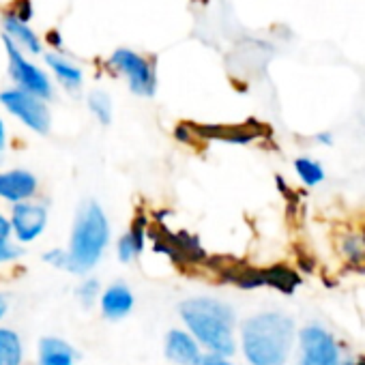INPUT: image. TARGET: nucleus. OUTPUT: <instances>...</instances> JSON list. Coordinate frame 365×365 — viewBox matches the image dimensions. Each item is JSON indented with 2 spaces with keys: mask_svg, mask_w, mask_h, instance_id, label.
Returning <instances> with one entry per match:
<instances>
[{
  "mask_svg": "<svg viewBox=\"0 0 365 365\" xmlns=\"http://www.w3.org/2000/svg\"><path fill=\"white\" fill-rule=\"evenodd\" d=\"M294 172L301 178L303 185H307V187H316L327 178L324 165L312 157H297L294 159Z\"/></svg>",
  "mask_w": 365,
  "mask_h": 365,
  "instance_id": "17",
  "label": "nucleus"
},
{
  "mask_svg": "<svg viewBox=\"0 0 365 365\" xmlns=\"http://www.w3.org/2000/svg\"><path fill=\"white\" fill-rule=\"evenodd\" d=\"M0 103L5 106L9 114H14L22 125H26L31 131L46 135L52 127L50 108L43 99L22 91V88H7L0 93Z\"/></svg>",
  "mask_w": 365,
  "mask_h": 365,
  "instance_id": "4",
  "label": "nucleus"
},
{
  "mask_svg": "<svg viewBox=\"0 0 365 365\" xmlns=\"http://www.w3.org/2000/svg\"><path fill=\"white\" fill-rule=\"evenodd\" d=\"M112 239L110 220L97 200H86L80 205L76 213V222L71 226V237L67 256H69V271L73 275H88L106 256L108 245Z\"/></svg>",
  "mask_w": 365,
  "mask_h": 365,
  "instance_id": "3",
  "label": "nucleus"
},
{
  "mask_svg": "<svg viewBox=\"0 0 365 365\" xmlns=\"http://www.w3.org/2000/svg\"><path fill=\"white\" fill-rule=\"evenodd\" d=\"M46 63H48V67L54 71L56 80H58L67 91L76 93V91L82 88V84H84V73H82V69H80L78 65H73L71 61H67V58H63V56H58V54H48V56H46Z\"/></svg>",
  "mask_w": 365,
  "mask_h": 365,
  "instance_id": "15",
  "label": "nucleus"
},
{
  "mask_svg": "<svg viewBox=\"0 0 365 365\" xmlns=\"http://www.w3.org/2000/svg\"><path fill=\"white\" fill-rule=\"evenodd\" d=\"M43 262L54 267V269H61V271H69V256H67V250L65 247H52L43 254Z\"/></svg>",
  "mask_w": 365,
  "mask_h": 365,
  "instance_id": "21",
  "label": "nucleus"
},
{
  "mask_svg": "<svg viewBox=\"0 0 365 365\" xmlns=\"http://www.w3.org/2000/svg\"><path fill=\"white\" fill-rule=\"evenodd\" d=\"M14 18H18L20 22H24V24H29L31 20H33V3L31 0H18L16 3V9L14 11H9Z\"/></svg>",
  "mask_w": 365,
  "mask_h": 365,
  "instance_id": "22",
  "label": "nucleus"
},
{
  "mask_svg": "<svg viewBox=\"0 0 365 365\" xmlns=\"http://www.w3.org/2000/svg\"><path fill=\"white\" fill-rule=\"evenodd\" d=\"M97 305H99L101 316L106 320L118 322V320L127 318L133 312L135 297H133V290L125 282H112L110 286H106L101 290V297H99Z\"/></svg>",
  "mask_w": 365,
  "mask_h": 365,
  "instance_id": "11",
  "label": "nucleus"
},
{
  "mask_svg": "<svg viewBox=\"0 0 365 365\" xmlns=\"http://www.w3.org/2000/svg\"><path fill=\"white\" fill-rule=\"evenodd\" d=\"M316 140H318L320 144H324V146H331V144H333V133H331V131H322V133L316 135Z\"/></svg>",
  "mask_w": 365,
  "mask_h": 365,
  "instance_id": "28",
  "label": "nucleus"
},
{
  "mask_svg": "<svg viewBox=\"0 0 365 365\" xmlns=\"http://www.w3.org/2000/svg\"><path fill=\"white\" fill-rule=\"evenodd\" d=\"M7 148V127H5V120L0 118V155Z\"/></svg>",
  "mask_w": 365,
  "mask_h": 365,
  "instance_id": "26",
  "label": "nucleus"
},
{
  "mask_svg": "<svg viewBox=\"0 0 365 365\" xmlns=\"http://www.w3.org/2000/svg\"><path fill=\"white\" fill-rule=\"evenodd\" d=\"M88 103V110L93 112V116L101 123V125H110L112 123V114H114V108H112V99L108 93L103 91H93L86 99Z\"/></svg>",
  "mask_w": 365,
  "mask_h": 365,
  "instance_id": "18",
  "label": "nucleus"
},
{
  "mask_svg": "<svg viewBox=\"0 0 365 365\" xmlns=\"http://www.w3.org/2000/svg\"><path fill=\"white\" fill-rule=\"evenodd\" d=\"M178 316L205 352L222 356L237 352V314L226 301L209 294L190 297L180 301Z\"/></svg>",
  "mask_w": 365,
  "mask_h": 365,
  "instance_id": "1",
  "label": "nucleus"
},
{
  "mask_svg": "<svg viewBox=\"0 0 365 365\" xmlns=\"http://www.w3.org/2000/svg\"><path fill=\"white\" fill-rule=\"evenodd\" d=\"M198 365H237L235 361H230V356H222V354H211V352H205L202 361Z\"/></svg>",
  "mask_w": 365,
  "mask_h": 365,
  "instance_id": "23",
  "label": "nucleus"
},
{
  "mask_svg": "<svg viewBox=\"0 0 365 365\" xmlns=\"http://www.w3.org/2000/svg\"><path fill=\"white\" fill-rule=\"evenodd\" d=\"M78 350L63 337L48 335L39 341V365H76Z\"/></svg>",
  "mask_w": 365,
  "mask_h": 365,
  "instance_id": "13",
  "label": "nucleus"
},
{
  "mask_svg": "<svg viewBox=\"0 0 365 365\" xmlns=\"http://www.w3.org/2000/svg\"><path fill=\"white\" fill-rule=\"evenodd\" d=\"M297 324L284 312H258L239 327V346L250 365H286Z\"/></svg>",
  "mask_w": 365,
  "mask_h": 365,
  "instance_id": "2",
  "label": "nucleus"
},
{
  "mask_svg": "<svg viewBox=\"0 0 365 365\" xmlns=\"http://www.w3.org/2000/svg\"><path fill=\"white\" fill-rule=\"evenodd\" d=\"M3 26H5V37L9 41H14L22 52L26 50L31 54H41V41L29 24H24L18 18H14L11 14H7L3 18Z\"/></svg>",
  "mask_w": 365,
  "mask_h": 365,
  "instance_id": "14",
  "label": "nucleus"
},
{
  "mask_svg": "<svg viewBox=\"0 0 365 365\" xmlns=\"http://www.w3.org/2000/svg\"><path fill=\"white\" fill-rule=\"evenodd\" d=\"M39 192V178L26 168L0 170V200L20 205L35 200Z\"/></svg>",
  "mask_w": 365,
  "mask_h": 365,
  "instance_id": "9",
  "label": "nucleus"
},
{
  "mask_svg": "<svg viewBox=\"0 0 365 365\" xmlns=\"http://www.w3.org/2000/svg\"><path fill=\"white\" fill-rule=\"evenodd\" d=\"M108 65L127 78V84H129V91L138 97H153L155 91H157V73H155V67L150 61H146L144 56H140L138 52L133 50H127V48H120L116 50Z\"/></svg>",
  "mask_w": 365,
  "mask_h": 365,
  "instance_id": "5",
  "label": "nucleus"
},
{
  "mask_svg": "<svg viewBox=\"0 0 365 365\" xmlns=\"http://www.w3.org/2000/svg\"><path fill=\"white\" fill-rule=\"evenodd\" d=\"M9 312V297L7 294H0V320H3Z\"/></svg>",
  "mask_w": 365,
  "mask_h": 365,
  "instance_id": "27",
  "label": "nucleus"
},
{
  "mask_svg": "<svg viewBox=\"0 0 365 365\" xmlns=\"http://www.w3.org/2000/svg\"><path fill=\"white\" fill-rule=\"evenodd\" d=\"M24 339L16 329L0 327V365H24Z\"/></svg>",
  "mask_w": 365,
  "mask_h": 365,
  "instance_id": "16",
  "label": "nucleus"
},
{
  "mask_svg": "<svg viewBox=\"0 0 365 365\" xmlns=\"http://www.w3.org/2000/svg\"><path fill=\"white\" fill-rule=\"evenodd\" d=\"M48 43H50L54 50H63V37H61V33H58V31H50V33H48Z\"/></svg>",
  "mask_w": 365,
  "mask_h": 365,
  "instance_id": "25",
  "label": "nucleus"
},
{
  "mask_svg": "<svg viewBox=\"0 0 365 365\" xmlns=\"http://www.w3.org/2000/svg\"><path fill=\"white\" fill-rule=\"evenodd\" d=\"M5 46H7V56H9V73L16 82V88H22L43 101L52 99L54 95V88H52V82L48 78V73L43 69H39L35 63H31L24 52L14 43L9 41L7 37H3Z\"/></svg>",
  "mask_w": 365,
  "mask_h": 365,
  "instance_id": "7",
  "label": "nucleus"
},
{
  "mask_svg": "<svg viewBox=\"0 0 365 365\" xmlns=\"http://www.w3.org/2000/svg\"><path fill=\"white\" fill-rule=\"evenodd\" d=\"M163 354L174 365H198L205 356V350L185 329L174 327L163 337Z\"/></svg>",
  "mask_w": 365,
  "mask_h": 365,
  "instance_id": "10",
  "label": "nucleus"
},
{
  "mask_svg": "<svg viewBox=\"0 0 365 365\" xmlns=\"http://www.w3.org/2000/svg\"><path fill=\"white\" fill-rule=\"evenodd\" d=\"M341 365H365V356H356V359H348Z\"/></svg>",
  "mask_w": 365,
  "mask_h": 365,
  "instance_id": "29",
  "label": "nucleus"
},
{
  "mask_svg": "<svg viewBox=\"0 0 365 365\" xmlns=\"http://www.w3.org/2000/svg\"><path fill=\"white\" fill-rule=\"evenodd\" d=\"M297 365H341L337 339L320 324H307L297 333Z\"/></svg>",
  "mask_w": 365,
  "mask_h": 365,
  "instance_id": "6",
  "label": "nucleus"
},
{
  "mask_svg": "<svg viewBox=\"0 0 365 365\" xmlns=\"http://www.w3.org/2000/svg\"><path fill=\"white\" fill-rule=\"evenodd\" d=\"M0 239H11V224L9 217L0 213Z\"/></svg>",
  "mask_w": 365,
  "mask_h": 365,
  "instance_id": "24",
  "label": "nucleus"
},
{
  "mask_svg": "<svg viewBox=\"0 0 365 365\" xmlns=\"http://www.w3.org/2000/svg\"><path fill=\"white\" fill-rule=\"evenodd\" d=\"M48 220H50V211L43 202L29 200V202L14 205L11 215H9L11 239L18 245L35 243L37 239L43 237L46 228H48Z\"/></svg>",
  "mask_w": 365,
  "mask_h": 365,
  "instance_id": "8",
  "label": "nucleus"
},
{
  "mask_svg": "<svg viewBox=\"0 0 365 365\" xmlns=\"http://www.w3.org/2000/svg\"><path fill=\"white\" fill-rule=\"evenodd\" d=\"M24 256L22 245H18L14 239H0V264L16 262Z\"/></svg>",
  "mask_w": 365,
  "mask_h": 365,
  "instance_id": "20",
  "label": "nucleus"
},
{
  "mask_svg": "<svg viewBox=\"0 0 365 365\" xmlns=\"http://www.w3.org/2000/svg\"><path fill=\"white\" fill-rule=\"evenodd\" d=\"M101 282L97 277H84L78 288H76V299L80 301V305L84 309H91L93 305L99 303V297H101Z\"/></svg>",
  "mask_w": 365,
  "mask_h": 365,
  "instance_id": "19",
  "label": "nucleus"
},
{
  "mask_svg": "<svg viewBox=\"0 0 365 365\" xmlns=\"http://www.w3.org/2000/svg\"><path fill=\"white\" fill-rule=\"evenodd\" d=\"M148 241V220L144 215H138L129 230L118 237L116 241V258L123 264H131L146 247Z\"/></svg>",
  "mask_w": 365,
  "mask_h": 365,
  "instance_id": "12",
  "label": "nucleus"
}]
</instances>
